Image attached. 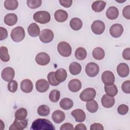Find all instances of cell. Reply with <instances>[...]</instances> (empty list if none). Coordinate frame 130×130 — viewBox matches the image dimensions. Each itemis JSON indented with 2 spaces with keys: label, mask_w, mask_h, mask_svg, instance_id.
<instances>
[{
  "label": "cell",
  "mask_w": 130,
  "mask_h": 130,
  "mask_svg": "<svg viewBox=\"0 0 130 130\" xmlns=\"http://www.w3.org/2000/svg\"><path fill=\"white\" fill-rule=\"evenodd\" d=\"M28 120L27 119H24L22 120L15 119L14 122L9 127L10 130L16 129V130H22L26 128L27 125Z\"/></svg>",
  "instance_id": "9c48e42d"
},
{
  "label": "cell",
  "mask_w": 130,
  "mask_h": 130,
  "mask_svg": "<svg viewBox=\"0 0 130 130\" xmlns=\"http://www.w3.org/2000/svg\"><path fill=\"white\" fill-rule=\"evenodd\" d=\"M109 31L112 37L117 38L120 37L122 34L123 31V27L122 25L116 23L111 26Z\"/></svg>",
  "instance_id": "7c38bea8"
},
{
  "label": "cell",
  "mask_w": 130,
  "mask_h": 130,
  "mask_svg": "<svg viewBox=\"0 0 130 130\" xmlns=\"http://www.w3.org/2000/svg\"><path fill=\"white\" fill-rule=\"evenodd\" d=\"M106 3L103 1H96L91 5L92 9L95 12H101L104 9Z\"/></svg>",
  "instance_id": "484cf974"
},
{
  "label": "cell",
  "mask_w": 130,
  "mask_h": 130,
  "mask_svg": "<svg viewBox=\"0 0 130 130\" xmlns=\"http://www.w3.org/2000/svg\"><path fill=\"white\" fill-rule=\"evenodd\" d=\"M71 114L75 118L76 122H83L86 118V115L84 111L80 109H77L73 110L72 111Z\"/></svg>",
  "instance_id": "e0dca14e"
},
{
  "label": "cell",
  "mask_w": 130,
  "mask_h": 130,
  "mask_svg": "<svg viewBox=\"0 0 130 130\" xmlns=\"http://www.w3.org/2000/svg\"><path fill=\"white\" fill-rule=\"evenodd\" d=\"M81 66L77 62H73L70 63L69 66L70 72L73 75H76L80 73L81 71Z\"/></svg>",
  "instance_id": "f1b7e54d"
},
{
  "label": "cell",
  "mask_w": 130,
  "mask_h": 130,
  "mask_svg": "<svg viewBox=\"0 0 130 130\" xmlns=\"http://www.w3.org/2000/svg\"><path fill=\"white\" fill-rule=\"evenodd\" d=\"M7 30L3 27H0V40L2 41L3 40H5L7 38Z\"/></svg>",
  "instance_id": "f6af8a7d"
},
{
  "label": "cell",
  "mask_w": 130,
  "mask_h": 130,
  "mask_svg": "<svg viewBox=\"0 0 130 130\" xmlns=\"http://www.w3.org/2000/svg\"><path fill=\"white\" fill-rule=\"evenodd\" d=\"M86 50L83 47H78L75 52V56L78 60H84L86 57Z\"/></svg>",
  "instance_id": "1f68e13d"
},
{
  "label": "cell",
  "mask_w": 130,
  "mask_h": 130,
  "mask_svg": "<svg viewBox=\"0 0 130 130\" xmlns=\"http://www.w3.org/2000/svg\"><path fill=\"white\" fill-rule=\"evenodd\" d=\"M73 101L69 98H63L61 100L59 105L61 108L64 110H67L70 109L73 106Z\"/></svg>",
  "instance_id": "f546056e"
},
{
  "label": "cell",
  "mask_w": 130,
  "mask_h": 130,
  "mask_svg": "<svg viewBox=\"0 0 130 130\" xmlns=\"http://www.w3.org/2000/svg\"><path fill=\"white\" fill-rule=\"evenodd\" d=\"M54 18L55 19L59 22H63L66 21L68 18V13L61 9L57 10L54 13Z\"/></svg>",
  "instance_id": "ffe728a7"
},
{
  "label": "cell",
  "mask_w": 130,
  "mask_h": 130,
  "mask_svg": "<svg viewBox=\"0 0 130 130\" xmlns=\"http://www.w3.org/2000/svg\"><path fill=\"white\" fill-rule=\"evenodd\" d=\"M122 15L125 18L127 19H130V6L129 5L126 6L123 8L122 10Z\"/></svg>",
  "instance_id": "ee69618b"
},
{
  "label": "cell",
  "mask_w": 130,
  "mask_h": 130,
  "mask_svg": "<svg viewBox=\"0 0 130 130\" xmlns=\"http://www.w3.org/2000/svg\"><path fill=\"white\" fill-rule=\"evenodd\" d=\"M98 104L97 102L94 100H91L87 102L86 109L90 113H95L98 110Z\"/></svg>",
  "instance_id": "d6a6232c"
},
{
  "label": "cell",
  "mask_w": 130,
  "mask_h": 130,
  "mask_svg": "<svg viewBox=\"0 0 130 130\" xmlns=\"http://www.w3.org/2000/svg\"><path fill=\"white\" fill-rule=\"evenodd\" d=\"M66 116L64 113L60 110H56L52 114V119L56 123H60L65 119Z\"/></svg>",
  "instance_id": "44dd1931"
},
{
  "label": "cell",
  "mask_w": 130,
  "mask_h": 130,
  "mask_svg": "<svg viewBox=\"0 0 130 130\" xmlns=\"http://www.w3.org/2000/svg\"><path fill=\"white\" fill-rule=\"evenodd\" d=\"M27 115V111L26 109L21 108L17 110L15 113V117L17 119H25Z\"/></svg>",
  "instance_id": "d590c367"
},
{
  "label": "cell",
  "mask_w": 130,
  "mask_h": 130,
  "mask_svg": "<svg viewBox=\"0 0 130 130\" xmlns=\"http://www.w3.org/2000/svg\"><path fill=\"white\" fill-rule=\"evenodd\" d=\"M92 31L96 35H101L103 33L105 29V25L101 20H95L91 24Z\"/></svg>",
  "instance_id": "ba28073f"
},
{
  "label": "cell",
  "mask_w": 130,
  "mask_h": 130,
  "mask_svg": "<svg viewBox=\"0 0 130 130\" xmlns=\"http://www.w3.org/2000/svg\"><path fill=\"white\" fill-rule=\"evenodd\" d=\"M27 32L31 37H36L40 34V27L37 23H32L28 26Z\"/></svg>",
  "instance_id": "7402d4cb"
},
{
  "label": "cell",
  "mask_w": 130,
  "mask_h": 130,
  "mask_svg": "<svg viewBox=\"0 0 130 130\" xmlns=\"http://www.w3.org/2000/svg\"><path fill=\"white\" fill-rule=\"evenodd\" d=\"M102 80L105 85L113 84L115 81V77L113 73L110 71H104L102 75Z\"/></svg>",
  "instance_id": "4fadbf2b"
},
{
  "label": "cell",
  "mask_w": 130,
  "mask_h": 130,
  "mask_svg": "<svg viewBox=\"0 0 130 130\" xmlns=\"http://www.w3.org/2000/svg\"><path fill=\"white\" fill-rule=\"evenodd\" d=\"M18 6V2L16 0H6L4 2V7L8 10H16Z\"/></svg>",
  "instance_id": "836d02e7"
},
{
  "label": "cell",
  "mask_w": 130,
  "mask_h": 130,
  "mask_svg": "<svg viewBox=\"0 0 130 130\" xmlns=\"http://www.w3.org/2000/svg\"><path fill=\"white\" fill-rule=\"evenodd\" d=\"M74 128L73 125L70 123H65L61 125L60 127V130H72Z\"/></svg>",
  "instance_id": "681fc988"
},
{
  "label": "cell",
  "mask_w": 130,
  "mask_h": 130,
  "mask_svg": "<svg viewBox=\"0 0 130 130\" xmlns=\"http://www.w3.org/2000/svg\"><path fill=\"white\" fill-rule=\"evenodd\" d=\"M75 129H82V130H86L87 128L85 125L83 123H79L75 126Z\"/></svg>",
  "instance_id": "f907efd6"
},
{
  "label": "cell",
  "mask_w": 130,
  "mask_h": 130,
  "mask_svg": "<svg viewBox=\"0 0 130 130\" xmlns=\"http://www.w3.org/2000/svg\"><path fill=\"white\" fill-rule=\"evenodd\" d=\"M121 89L124 93L129 94L130 93V81L126 80L123 82L121 85Z\"/></svg>",
  "instance_id": "7bdbcfd3"
},
{
  "label": "cell",
  "mask_w": 130,
  "mask_h": 130,
  "mask_svg": "<svg viewBox=\"0 0 130 130\" xmlns=\"http://www.w3.org/2000/svg\"><path fill=\"white\" fill-rule=\"evenodd\" d=\"M123 58L127 60H130V48H125L122 52Z\"/></svg>",
  "instance_id": "c3c4849f"
},
{
  "label": "cell",
  "mask_w": 130,
  "mask_h": 130,
  "mask_svg": "<svg viewBox=\"0 0 130 130\" xmlns=\"http://www.w3.org/2000/svg\"><path fill=\"white\" fill-rule=\"evenodd\" d=\"M57 51L59 54L63 57H69L72 53V48L66 42H60L57 45Z\"/></svg>",
  "instance_id": "277c9868"
},
{
  "label": "cell",
  "mask_w": 130,
  "mask_h": 130,
  "mask_svg": "<svg viewBox=\"0 0 130 130\" xmlns=\"http://www.w3.org/2000/svg\"><path fill=\"white\" fill-rule=\"evenodd\" d=\"M0 58L4 62H8L10 60L8 50L5 46H1L0 48Z\"/></svg>",
  "instance_id": "e575fe53"
},
{
  "label": "cell",
  "mask_w": 130,
  "mask_h": 130,
  "mask_svg": "<svg viewBox=\"0 0 130 130\" xmlns=\"http://www.w3.org/2000/svg\"><path fill=\"white\" fill-rule=\"evenodd\" d=\"M102 106L106 108L112 107L115 104V99L114 96H110L108 94H104L101 99Z\"/></svg>",
  "instance_id": "2e32d148"
},
{
  "label": "cell",
  "mask_w": 130,
  "mask_h": 130,
  "mask_svg": "<svg viewBox=\"0 0 130 130\" xmlns=\"http://www.w3.org/2000/svg\"><path fill=\"white\" fill-rule=\"evenodd\" d=\"M99 71V66L94 62H89L86 64L85 67V72L90 77L96 76L98 74Z\"/></svg>",
  "instance_id": "52a82bcc"
},
{
  "label": "cell",
  "mask_w": 130,
  "mask_h": 130,
  "mask_svg": "<svg viewBox=\"0 0 130 130\" xmlns=\"http://www.w3.org/2000/svg\"><path fill=\"white\" fill-rule=\"evenodd\" d=\"M47 79L49 83L52 86H55L58 85L60 84V83L56 80L55 78L54 72H50L47 75Z\"/></svg>",
  "instance_id": "f35d334b"
},
{
  "label": "cell",
  "mask_w": 130,
  "mask_h": 130,
  "mask_svg": "<svg viewBox=\"0 0 130 130\" xmlns=\"http://www.w3.org/2000/svg\"><path fill=\"white\" fill-rule=\"evenodd\" d=\"M17 16L14 13H9L4 17V22L8 26L15 25L17 23Z\"/></svg>",
  "instance_id": "603a6c76"
},
{
  "label": "cell",
  "mask_w": 130,
  "mask_h": 130,
  "mask_svg": "<svg viewBox=\"0 0 130 130\" xmlns=\"http://www.w3.org/2000/svg\"><path fill=\"white\" fill-rule=\"evenodd\" d=\"M82 21L78 18H73L70 22V25L71 28L74 30H80L82 27Z\"/></svg>",
  "instance_id": "4316f807"
},
{
  "label": "cell",
  "mask_w": 130,
  "mask_h": 130,
  "mask_svg": "<svg viewBox=\"0 0 130 130\" xmlns=\"http://www.w3.org/2000/svg\"><path fill=\"white\" fill-rule=\"evenodd\" d=\"M18 88V83L14 80H12L9 82L8 84V90L12 93L16 91Z\"/></svg>",
  "instance_id": "60d3db41"
},
{
  "label": "cell",
  "mask_w": 130,
  "mask_h": 130,
  "mask_svg": "<svg viewBox=\"0 0 130 130\" xmlns=\"http://www.w3.org/2000/svg\"><path fill=\"white\" fill-rule=\"evenodd\" d=\"M49 55L45 52L39 53L35 57L36 62L39 65L46 66L50 62Z\"/></svg>",
  "instance_id": "8fae6325"
},
{
  "label": "cell",
  "mask_w": 130,
  "mask_h": 130,
  "mask_svg": "<svg viewBox=\"0 0 130 130\" xmlns=\"http://www.w3.org/2000/svg\"><path fill=\"white\" fill-rule=\"evenodd\" d=\"M34 20L41 24H45L49 22L51 19L50 13L45 11H40L36 12L33 16Z\"/></svg>",
  "instance_id": "7a4b0ae2"
},
{
  "label": "cell",
  "mask_w": 130,
  "mask_h": 130,
  "mask_svg": "<svg viewBox=\"0 0 130 130\" xmlns=\"http://www.w3.org/2000/svg\"><path fill=\"white\" fill-rule=\"evenodd\" d=\"M104 89L107 94L111 96H114L118 93L117 88L114 83L109 85H105Z\"/></svg>",
  "instance_id": "83f0119b"
},
{
  "label": "cell",
  "mask_w": 130,
  "mask_h": 130,
  "mask_svg": "<svg viewBox=\"0 0 130 130\" xmlns=\"http://www.w3.org/2000/svg\"><path fill=\"white\" fill-rule=\"evenodd\" d=\"M117 72L118 75L121 77H127L129 72L128 66L125 63H120L117 67Z\"/></svg>",
  "instance_id": "9a60e30c"
},
{
  "label": "cell",
  "mask_w": 130,
  "mask_h": 130,
  "mask_svg": "<svg viewBox=\"0 0 130 130\" xmlns=\"http://www.w3.org/2000/svg\"><path fill=\"white\" fill-rule=\"evenodd\" d=\"M82 84L79 79H73L69 82L68 88L69 90L72 92H77L80 90Z\"/></svg>",
  "instance_id": "ac0fdd59"
},
{
  "label": "cell",
  "mask_w": 130,
  "mask_h": 130,
  "mask_svg": "<svg viewBox=\"0 0 130 130\" xmlns=\"http://www.w3.org/2000/svg\"><path fill=\"white\" fill-rule=\"evenodd\" d=\"M25 31L21 26H17L14 28L11 32V38L15 42H19L22 41L25 37Z\"/></svg>",
  "instance_id": "3957f363"
},
{
  "label": "cell",
  "mask_w": 130,
  "mask_h": 130,
  "mask_svg": "<svg viewBox=\"0 0 130 130\" xmlns=\"http://www.w3.org/2000/svg\"><path fill=\"white\" fill-rule=\"evenodd\" d=\"M90 129V130H103L104 127L102 124L99 123H94L91 125Z\"/></svg>",
  "instance_id": "7dc6e473"
},
{
  "label": "cell",
  "mask_w": 130,
  "mask_h": 130,
  "mask_svg": "<svg viewBox=\"0 0 130 130\" xmlns=\"http://www.w3.org/2000/svg\"><path fill=\"white\" fill-rule=\"evenodd\" d=\"M60 93L59 91L57 90H52L49 93V98L50 100L53 103L57 102L60 99Z\"/></svg>",
  "instance_id": "74e56055"
},
{
  "label": "cell",
  "mask_w": 130,
  "mask_h": 130,
  "mask_svg": "<svg viewBox=\"0 0 130 130\" xmlns=\"http://www.w3.org/2000/svg\"><path fill=\"white\" fill-rule=\"evenodd\" d=\"M1 76L2 79L6 81L10 82L13 79L15 76L14 70L11 67L5 68L2 72Z\"/></svg>",
  "instance_id": "30bf717a"
},
{
  "label": "cell",
  "mask_w": 130,
  "mask_h": 130,
  "mask_svg": "<svg viewBox=\"0 0 130 130\" xmlns=\"http://www.w3.org/2000/svg\"><path fill=\"white\" fill-rule=\"evenodd\" d=\"M27 6L31 9H35L39 8L41 6L42 1L41 0H28L26 1Z\"/></svg>",
  "instance_id": "ab89813d"
},
{
  "label": "cell",
  "mask_w": 130,
  "mask_h": 130,
  "mask_svg": "<svg viewBox=\"0 0 130 130\" xmlns=\"http://www.w3.org/2000/svg\"><path fill=\"white\" fill-rule=\"evenodd\" d=\"M50 109L49 107L45 105H42L40 106L37 110L38 114L41 116H46L50 113Z\"/></svg>",
  "instance_id": "8d00e7d4"
},
{
  "label": "cell",
  "mask_w": 130,
  "mask_h": 130,
  "mask_svg": "<svg viewBox=\"0 0 130 130\" xmlns=\"http://www.w3.org/2000/svg\"><path fill=\"white\" fill-rule=\"evenodd\" d=\"M20 88L23 92L29 93L33 89V84L30 80L24 79L20 83Z\"/></svg>",
  "instance_id": "d6986e66"
},
{
  "label": "cell",
  "mask_w": 130,
  "mask_h": 130,
  "mask_svg": "<svg viewBox=\"0 0 130 130\" xmlns=\"http://www.w3.org/2000/svg\"><path fill=\"white\" fill-rule=\"evenodd\" d=\"M92 56L96 60H102L105 57V51L103 48L101 47L95 48L92 53Z\"/></svg>",
  "instance_id": "4dcf8cb0"
},
{
  "label": "cell",
  "mask_w": 130,
  "mask_h": 130,
  "mask_svg": "<svg viewBox=\"0 0 130 130\" xmlns=\"http://www.w3.org/2000/svg\"><path fill=\"white\" fill-rule=\"evenodd\" d=\"M36 88L40 92H46L49 88V82L44 79H39L36 83Z\"/></svg>",
  "instance_id": "5bb4252c"
},
{
  "label": "cell",
  "mask_w": 130,
  "mask_h": 130,
  "mask_svg": "<svg viewBox=\"0 0 130 130\" xmlns=\"http://www.w3.org/2000/svg\"><path fill=\"white\" fill-rule=\"evenodd\" d=\"M96 95V91L93 88H87L83 90L80 94V100L84 102H87L93 100Z\"/></svg>",
  "instance_id": "5b68a950"
},
{
  "label": "cell",
  "mask_w": 130,
  "mask_h": 130,
  "mask_svg": "<svg viewBox=\"0 0 130 130\" xmlns=\"http://www.w3.org/2000/svg\"><path fill=\"white\" fill-rule=\"evenodd\" d=\"M128 111V107L124 104H122L119 106L117 108V112L120 115H125Z\"/></svg>",
  "instance_id": "b9f144b4"
},
{
  "label": "cell",
  "mask_w": 130,
  "mask_h": 130,
  "mask_svg": "<svg viewBox=\"0 0 130 130\" xmlns=\"http://www.w3.org/2000/svg\"><path fill=\"white\" fill-rule=\"evenodd\" d=\"M55 76L56 80L59 83H61L66 80L67 77V73L66 70L60 68L56 71L55 72Z\"/></svg>",
  "instance_id": "d4e9b609"
},
{
  "label": "cell",
  "mask_w": 130,
  "mask_h": 130,
  "mask_svg": "<svg viewBox=\"0 0 130 130\" xmlns=\"http://www.w3.org/2000/svg\"><path fill=\"white\" fill-rule=\"evenodd\" d=\"M32 130H55L54 125L47 119L38 118L31 124L30 128Z\"/></svg>",
  "instance_id": "6da1fadb"
},
{
  "label": "cell",
  "mask_w": 130,
  "mask_h": 130,
  "mask_svg": "<svg viewBox=\"0 0 130 130\" xmlns=\"http://www.w3.org/2000/svg\"><path fill=\"white\" fill-rule=\"evenodd\" d=\"M59 2L63 7L69 8L72 6L73 1L72 0H59Z\"/></svg>",
  "instance_id": "bcb514c9"
},
{
  "label": "cell",
  "mask_w": 130,
  "mask_h": 130,
  "mask_svg": "<svg viewBox=\"0 0 130 130\" xmlns=\"http://www.w3.org/2000/svg\"><path fill=\"white\" fill-rule=\"evenodd\" d=\"M54 38V33L52 30L49 29H45L42 30L39 35L40 41L44 43L51 42Z\"/></svg>",
  "instance_id": "8992f818"
},
{
  "label": "cell",
  "mask_w": 130,
  "mask_h": 130,
  "mask_svg": "<svg viewBox=\"0 0 130 130\" xmlns=\"http://www.w3.org/2000/svg\"><path fill=\"white\" fill-rule=\"evenodd\" d=\"M119 15V11L118 9L114 7H110L106 11V16L110 20L116 19Z\"/></svg>",
  "instance_id": "cb8c5ba5"
}]
</instances>
